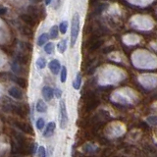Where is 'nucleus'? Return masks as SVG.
I'll list each match as a JSON object with an SVG mask.
<instances>
[{
    "label": "nucleus",
    "instance_id": "nucleus-1",
    "mask_svg": "<svg viewBox=\"0 0 157 157\" xmlns=\"http://www.w3.org/2000/svg\"><path fill=\"white\" fill-rule=\"evenodd\" d=\"M80 32V16L76 13L72 19V27H71V46L73 47L77 41V38Z\"/></svg>",
    "mask_w": 157,
    "mask_h": 157
},
{
    "label": "nucleus",
    "instance_id": "nucleus-2",
    "mask_svg": "<svg viewBox=\"0 0 157 157\" xmlns=\"http://www.w3.org/2000/svg\"><path fill=\"white\" fill-rule=\"evenodd\" d=\"M68 114H67V109H66V104L65 101L62 100L60 102V106H59V124H60V128L62 130H65L68 126Z\"/></svg>",
    "mask_w": 157,
    "mask_h": 157
},
{
    "label": "nucleus",
    "instance_id": "nucleus-3",
    "mask_svg": "<svg viewBox=\"0 0 157 157\" xmlns=\"http://www.w3.org/2000/svg\"><path fill=\"white\" fill-rule=\"evenodd\" d=\"M9 95L10 96H12L13 98H15V99H18V100H21V99H23V92H22V90H20V88H18V87H11L9 90Z\"/></svg>",
    "mask_w": 157,
    "mask_h": 157
},
{
    "label": "nucleus",
    "instance_id": "nucleus-4",
    "mask_svg": "<svg viewBox=\"0 0 157 157\" xmlns=\"http://www.w3.org/2000/svg\"><path fill=\"white\" fill-rule=\"evenodd\" d=\"M48 66H49V69H50L51 73L54 74V75H57V74L61 70L60 63H59V61L56 60V59H54V60L50 61V63H49Z\"/></svg>",
    "mask_w": 157,
    "mask_h": 157
},
{
    "label": "nucleus",
    "instance_id": "nucleus-5",
    "mask_svg": "<svg viewBox=\"0 0 157 157\" xmlns=\"http://www.w3.org/2000/svg\"><path fill=\"white\" fill-rule=\"evenodd\" d=\"M53 94H54V90L50 86H44L42 88V95L46 101H50L53 98Z\"/></svg>",
    "mask_w": 157,
    "mask_h": 157
},
{
    "label": "nucleus",
    "instance_id": "nucleus-6",
    "mask_svg": "<svg viewBox=\"0 0 157 157\" xmlns=\"http://www.w3.org/2000/svg\"><path fill=\"white\" fill-rule=\"evenodd\" d=\"M21 20L25 23V24H27L28 26H31V27H33L34 25H36V19L33 18L31 15H29V14H23L21 15Z\"/></svg>",
    "mask_w": 157,
    "mask_h": 157
},
{
    "label": "nucleus",
    "instance_id": "nucleus-7",
    "mask_svg": "<svg viewBox=\"0 0 157 157\" xmlns=\"http://www.w3.org/2000/svg\"><path fill=\"white\" fill-rule=\"evenodd\" d=\"M55 128H56V124H55V123H54V122H50L47 125L45 131H44L43 136H45V137H50L53 135L54 131H55Z\"/></svg>",
    "mask_w": 157,
    "mask_h": 157
},
{
    "label": "nucleus",
    "instance_id": "nucleus-8",
    "mask_svg": "<svg viewBox=\"0 0 157 157\" xmlns=\"http://www.w3.org/2000/svg\"><path fill=\"white\" fill-rule=\"evenodd\" d=\"M28 14L31 15L33 18H38L41 15V11L40 9L36 7V6H29L28 7Z\"/></svg>",
    "mask_w": 157,
    "mask_h": 157
},
{
    "label": "nucleus",
    "instance_id": "nucleus-9",
    "mask_svg": "<svg viewBox=\"0 0 157 157\" xmlns=\"http://www.w3.org/2000/svg\"><path fill=\"white\" fill-rule=\"evenodd\" d=\"M15 125H16L20 130H22L23 132H27V134H29L32 132V129H31V126L26 124V123H20V122H15Z\"/></svg>",
    "mask_w": 157,
    "mask_h": 157
},
{
    "label": "nucleus",
    "instance_id": "nucleus-10",
    "mask_svg": "<svg viewBox=\"0 0 157 157\" xmlns=\"http://www.w3.org/2000/svg\"><path fill=\"white\" fill-rule=\"evenodd\" d=\"M81 85H82V76H81V74L78 73L77 74L75 80L73 82V87L75 88V90H80Z\"/></svg>",
    "mask_w": 157,
    "mask_h": 157
},
{
    "label": "nucleus",
    "instance_id": "nucleus-11",
    "mask_svg": "<svg viewBox=\"0 0 157 157\" xmlns=\"http://www.w3.org/2000/svg\"><path fill=\"white\" fill-rule=\"evenodd\" d=\"M48 39H49V34L48 33H42L37 39V45L42 46L43 44H45V42L48 41Z\"/></svg>",
    "mask_w": 157,
    "mask_h": 157
},
{
    "label": "nucleus",
    "instance_id": "nucleus-12",
    "mask_svg": "<svg viewBox=\"0 0 157 157\" xmlns=\"http://www.w3.org/2000/svg\"><path fill=\"white\" fill-rule=\"evenodd\" d=\"M47 110V106L42 100H38L36 103V111L39 113H44Z\"/></svg>",
    "mask_w": 157,
    "mask_h": 157
},
{
    "label": "nucleus",
    "instance_id": "nucleus-13",
    "mask_svg": "<svg viewBox=\"0 0 157 157\" xmlns=\"http://www.w3.org/2000/svg\"><path fill=\"white\" fill-rule=\"evenodd\" d=\"M58 51L60 52V53H64L66 51V49H67V41H66V39H63V40H61L60 42L58 43Z\"/></svg>",
    "mask_w": 157,
    "mask_h": 157
},
{
    "label": "nucleus",
    "instance_id": "nucleus-14",
    "mask_svg": "<svg viewBox=\"0 0 157 157\" xmlns=\"http://www.w3.org/2000/svg\"><path fill=\"white\" fill-rule=\"evenodd\" d=\"M46 66V60L44 58L40 57L36 60V67L39 69H44Z\"/></svg>",
    "mask_w": 157,
    "mask_h": 157
},
{
    "label": "nucleus",
    "instance_id": "nucleus-15",
    "mask_svg": "<svg viewBox=\"0 0 157 157\" xmlns=\"http://www.w3.org/2000/svg\"><path fill=\"white\" fill-rule=\"evenodd\" d=\"M83 149H85L86 152H88V153H92V152H94L97 148H96V146L92 145L90 144H86V145H83Z\"/></svg>",
    "mask_w": 157,
    "mask_h": 157
},
{
    "label": "nucleus",
    "instance_id": "nucleus-16",
    "mask_svg": "<svg viewBox=\"0 0 157 157\" xmlns=\"http://www.w3.org/2000/svg\"><path fill=\"white\" fill-rule=\"evenodd\" d=\"M67 28H68V23L66 21H63L60 23V25H59V31H60V33L62 34H65L66 32H67Z\"/></svg>",
    "mask_w": 157,
    "mask_h": 157
},
{
    "label": "nucleus",
    "instance_id": "nucleus-17",
    "mask_svg": "<svg viewBox=\"0 0 157 157\" xmlns=\"http://www.w3.org/2000/svg\"><path fill=\"white\" fill-rule=\"evenodd\" d=\"M58 33H59V31H58V27L57 26H53L50 29V37L55 39L58 37Z\"/></svg>",
    "mask_w": 157,
    "mask_h": 157
},
{
    "label": "nucleus",
    "instance_id": "nucleus-18",
    "mask_svg": "<svg viewBox=\"0 0 157 157\" xmlns=\"http://www.w3.org/2000/svg\"><path fill=\"white\" fill-rule=\"evenodd\" d=\"M67 78V68L62 67L61 68V74H60V81L61 82H65Z\"/></svg>",
    "mask_w": 157,
    "mask_h": 157
},
{
    "label": "nucleus",
    "instance_id": "nucleus-19",
    "mask_svg": "<svg viewBox=\"0 0 157 157\" xmlns=\"http://www.w3.org/2000/svg\"><path fill=\"white\" fill-rule=\"evenodd\" d=\"M54 50V44L51 43V42H48L45 47H44V51H45V53L47 54H51Z\"/></svg>",
    "mask_w": 157,
    "mask_h": 157
},
{
    "label": "nucleus",
    "instance_id": "nucleus-20",
    "mask_svg": "<svg viewBox=\"0 0 157 157\" xmlns=\"http://www.w3.org/2000/svg\"><path fill=\"white\" fill-rule=\"evenodd\" d=\"M147 123L150 126H157V116H149L147 118Z\"/></svg>",
    "mask_w": 157,
    "mask_h": 157
},
{
    "label": "nucleus",
    "instance_id": "nucleus-21",
    "mask_svg": "<svg viewBox=\"0 0 157 157\" xmlns=\"http://www.w3.org/2000/svg\"><path fill=\"white\" fill-rule=\"evenodd\" d=\"M37 155L38 157H46V150L43 146H39L37 150Z\"/></svg>",
    "mask_w": 157,
    "mask_h": 157
},
{
    "label": "nucleus",
    "instance_id": "nucleus-22",
    "mask_svg": "<svg viewBox=\"0 0 157 157\" xmlns=\"http://www.w3.org/2000/svg\"><path fill=\"white\" fill-rule=\"evenodd\" d=\"M45 125V122L42 119V118H38L37 121H36V128L38 130H42V128Z\"/></svg>",
    "mask_w": 157,
    "mask_h": 157
},
{
    "label": "nucleus",
    "instance_id": "nucleus-23",
    "mask_svg": "<svg viewBox=\"0 0 157 157\" xmlns=\"http://www.w3.org/2000/svg\"><path fill=\"white\" fill-rule=\"evenodd\" d=\"M106 7H107V4H100L97 8H95V14L102 13V11H104Z\"/></svg>",
    "mask_w": 157,
    "mask_h": 157
},
{
    "label": "nucleus",
    "instance_id": "nucleus-24",
    "mask_svg": "<svg viewBox=\"0 0 157 157\" xmlns=\"http://www.w3.org/2000/svg\"><path fill=\"white\" fill-rule=\"evenodd\" d=\"M22 31H23V33L27 34V36H31V34L33 33L32 29H29V27H23L22 28Z\"/></svg>",
    "mask_w": 157,
    "mask_h": 157
},
{
    "label": "nucleus",
    "instance_id": "nucleus-25",
    "mask_svg": "<svg viewBox=\"0 0 157 157\" xmlns=\"http://www.w3.org/2000/svg\"><path fill=\"white\" fill-rule=\"evenodd\" d=\"M54 92H55V96L57 97V98H61V96H62V90H54Z\"/></svg>",
    "mask_w": 157,
    "mask_h": 157
},
{
    "label": "nucleus",
    "instance_id": "nucleus-26",
    "mask_svg": "<svg viewBox=\"0 0 157 157\" xmlns=\"http://www.w3.org/2000/svg\"><path fill=\"white\" fill-rule=\"evenodd\" d=\"M113 49H114V47H113V46H109V47H107V48L105 49V50H103V52H104V53L110 52V51H112V50H113Z\"/></svg>",
    "mask_w": 157,
    "mask_h": 157
},
{
    "label": "nucleus",
    "instance_id": "nucleus-27",
    "mask_svg": "<svg viewBox=\"0 0 157 157\" xmlns=\"http://www.w3.org/2000/svg\"><path fill=\"white\" fill-rule=\"evenodd\" d=\"M6 12H7V10L5 8H0V15H4Z\"/></svg>",
    "mask_w": 157,
    "mask_h": 157
},
{
    "label": "nucleus",
    "instance_id": "nucleus-28",
    "mask_svg": "<svg viewBox=\"0 0 157 157\" xmlns=\"http://www.w3.org/2000/svg\"><path fill=\"white\" fill-rule=\"evenodd\" d=\"M52 2V0H45V5H49Z\"/></svg>",
    "mask_w": 157,
    "mask_h": 157
},
{
    "label": "nucleus",
    "instance_id": "nucleus-29",
    "mask_svg": "<svg viewBox=\"0 0 157 157\" xmlns=\"http://www.w3.org/2000/svg\"><path fill=\"white\" fill-rule=\"evenodd\" d=\"M97 1H98V0H90V4H92V5H93V4H95Z\"/></svg>",
    "mask_w": 157,
    "mask_h": 157
},
{
    "label": "nucleus",
    "instance_id": "nucleus-30",
    "mask_svg": "<svg viewBox=\"0 0 157 157\" xmlns=\"http://www.w3.org/2000/svg\"><path fill=\"white\" fill-rule=\"evenodd\" d=\"M32 1H33V2H36V3H37V2H40L41 0H32Z\"/></svg>",
    "mask_w": 157,
    "mask_h": 157
}]
</instances>
